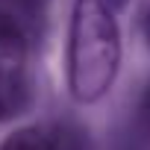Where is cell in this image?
<instances>
[{"label":"cell","instance_id":"6da1fadb","mask_svg":"<svg viewBox=\"0 0 150 150\" xmlns=\"http://www.w3.org/2000/svg\"><path fill=\"white\" fill-rule=\"evenodd\" d=\"M121 68V27L109 0H74L68 33V88L77 103L100 100Z\"/></svg>","mask_w":150,"mask_h":150},{"label":"cell","instance_id":"7a4b0ae2","mask_svg":"<svg viewBox=\"0 0 150 150\" xmlns=\"http://www.w3.org/2000/svg\"><path fill=\"white\" fill-rule=\"evenodd\" d=\"M33 100L30 53L21 24L0 12V121H12L27 112Z\"/></svg>","mask_w":150,"mask_h":150},{"label":"cell","instance_id":"3957f363","mask_svg":"<svg viewBox=\"0 0 150 150\" xmlns=\"http://www.w3.org/2000/svg\"><path fill=\"white\" fill-rule=\"evenodd\" d=\"M0 150H88V141L71 124H30L9 132Z\"/></svg>","mask_w":150,"mask_h":150},{"label":"cell","instance_id":"277c9868","mask_svg":"<svg viewBox=\"0 0 150 150\" xmlns=\"http://www.w3.org/2000/svg\"><path fill=\"white\" fill-rule=\"evenodd\" d=\"M6 3H9L15 12L27 15V18H38V15H44V9H47L50 0H6Z\"/></svg>","mask_w":150,"mask_h":150},{"label":"cell","instance_id":"5b68a950","mask_svg":"<svg viewBox=\"0 0 150 150\" xmlns=\"http://www.w3.org/2000/svg\"><path fill=\"white\" fill-rule=\"evenodd\" d=\"M144 118L150 121V88H147V94H144Z\"/></svg>","mask_w":150,"mask_h":150},{"label":"cell","instance_id":"8992f818","mask_svg":"<svg viewBox=\"0 0 150 150\" xmlns=\"http://www.w3.org/2000/svg\"><path fill=\"white\" fill-rule=\"evenodd\" d=\"M144 38H147V44H150V12L144 15Z\"/></svg>","mask_w":150,"mask_h":150},{"label":"cell","instance_id":"52a82bcc","mask_svg":"<svg viewBox=\"0 0 150 150\" xmlns=\"http://www.w3.org/2000/svg\"><path fill=\"white\" fill-rule=\"evenodd\" d=\"M115 3H124V0H115Z\"/></svg>","mask_w":150,"mask_h":150}]
</instances>
